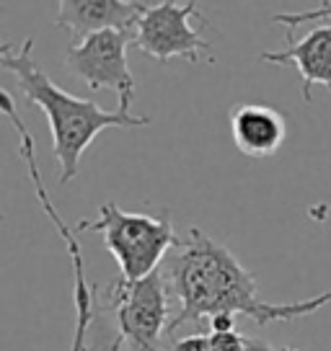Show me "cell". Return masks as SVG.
<instances>
[{"instance_id":"obj_1","label":"cell","mask_w":331,"mask_h":351,"mask_svg":"<svg viewBox=\"0 0 331 351\" xmlns=\"http://www.w3.org/2000/svg\"><path fill=\"white\" fill-rule=\"evenodd\" d=\"M166 282L176 302L168 336L184 323H207L215 315H243L256 326H269L277 320L313 315L331 302V292L285 305L264 302L259 297L256 276L233 256L231 248L197 228L189 230L179 253L168 258Z\"/></svg>"},{"instance_id":"obj_2","label":"cell","mask_w":331,"mask_h":351,"mask_svg":"<svg viewBox=\"0 0 331 351\" xmlns=\"http://www.w3.org/2000/svg\"><path fill=\"white\" fill-rule=\"evenodd\" d=\"M0 65L16 75L21 86L23 96L29 104L39 106L49 119L52 132V153L60 165L57 184H70L78 176L80 158L89 150V145L96 140V134L104 130H135V127H148L150 117H135V114H122V111L101 109L96 101L76 99L65 93L60 86H55L49 75L34 60V39L16 49L11 44L0 47Z\"/></svg>"},{"instance_id":"obj_3","label":"cell","mask_w":331,"mask_h":351,"mask_svg":"<svg viewBox=\"0 0 331 351\" xmlns=\"http://www.w3.org/2000/svg\"><path fill=\"white\" fill-rule=\"evenodd\" d=\"M78 232H101L104 243L119 266V279L133 285L158 271V263L171 248H179L171 215L150 217L137 212H122L114 202L99 207V219H80Z\"/></svg>"},{"instance_id":"obj_4","label":"cell","mask_w":331,"mask_h":351,"mask_svg":"<svg viewBox=\"0 0 331 351\" xmlns=\"http://www.w3.org/2000/svg\"><path fill=\"white\" fill-rule=\"evenodd\" d=\"M168 282L158 269L140 282H117L106 295V305L114 310V323L124 336L130 351H166L163 336L168 339L171 305Z\"/></svg>"},{"instance_id":"obj_5","label":"cell","mask_w":331,"mask_h":351,"mask_svg":"<svg viewBox=\"0 0 331 351\" xmlns=\"http://www.w3.org/2000/svg\"><path fill=\"white\" fill-rule=\"evenodd\" d=\"M194 19H202L197 3H148L143 19L135 26L133 44L161 62L174 57L192 65L202 62L205 57L212 60L210 42L202 36Z\"/></svg>"},{"instance_id":"obj_6","label":"cell","mask_w":331,"mask_h":351,"mask_svg":"<svg viewBox=\"0 0 331 351\" xmlns=\"http://www.w3.org/2000/svg\"><path fill=\"white\" fill-rule=\"evenodd\" d=\"M127 44L130 32L109 29L70 44L65 52L67 70L91 90H114L119 99L117 111L122 114H133L130 104L135 99V77L127 67Z\"/></svg>"},{"instance_id":"obj_7","label":"cell","mask_w":331,"mask_h":351,"mask_svg":"<svg viewBox=\"0 0 331 351\" xmlns=\"http://www.w3.org/2000/svg\"><path fill=\"white\" fill-rule=\"evenodd\" d=\"M148 3L135 0H65L57 11V26L73 34V44L91 34L122 29L130 32L143 19Z\"/></svg>"},{"instance_id":"obj_8","label":"cell","mask_w":331,"mask_h":351,"mask_svg":"<svg viewBox=\"0 0 331 351\" xmlns=\"http://www.w3.org/2000/svg\"><path fill=\"white\" fill-rule=\"evenodd\" d=\"M262 62L269 65H295L300 73V93L303 101L310 104V88L323 86L331 90V23L310 29L308 36L300 42H287L285 49L262 52Z\"/></svg>"},{"instance_id":"obj_9","label":"cell","mask_w":331,"mask_h":351,"mask_svg":"<svg viewBox=\"0 0 331 351\" xmlns=\"http://www.w3.org/2000/svg\"><path fill=\"white\" fill-rule=\"evenodd\" d=\"M233 143L249 158H272L287 140V121L272 106L241 104L231 117Z\"/></svg>"},{"instance_id":"obj_10","label":"cell","mask_w":331,"mask_h":351,"mask_svg":"<svg viewBox=\"0 0 331 351\" xmlns=\"http://www.w3.org/2000/svg\"><path fill=\"white\" fill-rule=\"evenodd\" d=\"M89 351H130V346H127L124 336L117 328V323L111 320V323L99 326V333L89 341Z\"/></svg>"},{"instance_id":"obj_11","label":"cell","mask_w":331,"mask_h":351,"mask_svg":"<svg viewBox=\"0 0 331 351\" xmlns=\"http://www.w3.org/2000/svg\"><path fill=\"white\" fill-rule=\"evenodd\" d=\"M321 19H331V3H321L319 11H300V13H275L277 23H285L287 39H293V32L298 23H316Z\"/></svg>"},{"instance_id":"obj_12","label":"cell","mask_w":331,"mask_h":351,"mask_svg":"<svg viewBox=\"0 0 331 351\" xmlns=\"http://www.w3.org/2000/svg\"><path fill=\"white\" fill-rule=\"evenodd\" d=\"M210 351H246V339L238 330H233V333H210Z\"/></svg>"},{"instance_id":"obj_13","label":"cell","mask_w":331,"mask_h":351,"mask_svg":"<svg viewBox=\"0 0 331 351\" xmlns=\"http://www.w3.org/2000/svg\"><path fill=\"white\" fill-rule=\"evenodd\" d=\"M171 351H210V336H205V333H192V336L176 339L171 343Z\"/></svg>"},{"instance_id":"obj_14","label":"cell","mask_w":331,"mask_h":351,"mask_svg":"<svg viewBox=\"0 0 331 351\" xmlns=\"http://www.w3.org/2000/svg\"><path fill=\"white\" fill-rule=\"evenodd\" d=\"M210 333H233L236 330V315H215L207 320Z\"/></svg>"},{"instance_id":"obj_15","label":"cell","mask_w":331,"mask_h":351,"mask_svg":"<svg viewBox=\"0 0 331 351\" xmlns=\"http://www.w3.org/2000/svg\"><path fill=\"white\" fill-rule=\"evenodd\" d=\"M246 351H275L264 339H246Z\"/></svg>"},{"instance_id":"obj_16","label":"cell","mask_w":331,"mask_h":351,"mask_svg":"<svg viewBox=\"0 0 331 351\" xmlns=\"http://www.w3.org/2000/svg\"><path fill=\"white\" fill-rule=\"evenodd\" d=\"M279 351H300V349H293V346H282Z\"/></svg>"}]
</instances>
